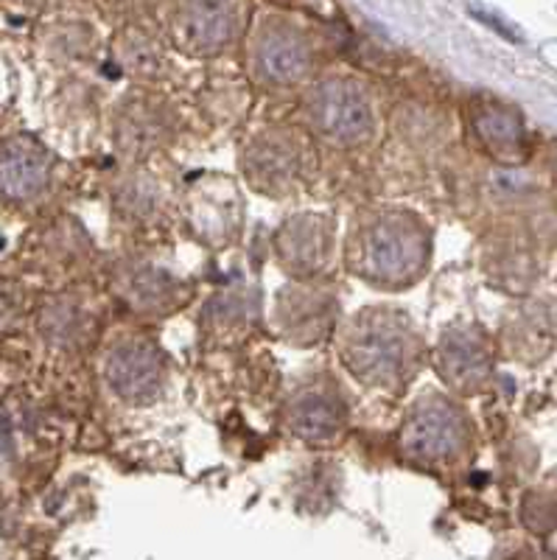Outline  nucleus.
Here are the masks:
<instances>
[{
    "instance_id": "1",
    "label": "nucleus",
    "mask_w": 557,
    "mask_h": 560,
    "mask_svg": "<svg viewBox=\"0 0 557 560\" xmlns=\"http://www.w3.org/2000/svg\"><path fill=\"white\" fill-rule=\"evenodd\" d=\"M426 236L418 222L404 217L370 219L356 233V264L364 278L404 283L423 267Z\"/></svg>"
},
{
    "instance_id": "2",
    "label": "nucleus",
    "mask_w": 557,
    "mask_h": 560,
    "mask_svg": "<svg viewBox=\"0 0 557 560\" xmlns=\"http://www.w3.org/2000/svg\"><path fill=\"white\" fill-rule=\"evenodd\" d=\"M411 359V337L398 317L386 312H370L353 325L345 362L370 384H395L406 373Z\"/></svg>"
},
{
    "instance_id": "3",
    "label": "nucleus",
    "mask_w": 557,
    "mask_h": 560,
    "mask_svg": "<svg viewBox=\"0 0 557 560\" xmlns=\"http://www.w3.org/2000/svg\"><path fill=\"white\" fill-rule=\"evenodd\" d=\"M309 118L334 143H361L373 132V104L353 82H325L309 102Z\"/></svg>"
},
{
    "instance_id": "4",
    "label": "nucleus",
    "mask_w": 557,
    "mask_h": 560,
    "mask_svg": "<svg viewBox=\"0 0 557 560\" xmlns=\"http://www.w3.org/2000/svg\"><path fill=\"white\" fill-rule=\"evenodd\" d=\"M465 423L454 407L426 401L411 412L404 429V448L418 459H449L463 448Z\"/></svg>"
},
{
    "instance_id": "5",
    "label": "nucleus",
    "mask_w": 557,
    "mask_h": 560,
    "mask_svg": "<svg viewBox=\"0 0 557 560\" xmlns=\"http://www.w3.org/2000/svg\"><path fill=\"white\" fill-rule=\"evenodd\" d=\"M107 382L124 401H152L163 384V359L149 342L127 339L109 353Z\"/></svg>"
},
{
    "instance_id": "6",
    "label": "nucleus",
    "mask_w": 557,
    "mask_h": 560,
    "mask_svg": "<svg viewBox=\"0 0 557 560\" xmlns=\"http://www.w3.org/2000/svg\"><path fill=\"white\" fill-rule=\"evenodd\" d=\"M244 166H247L255 185L275 191V188L289 185V179L298 177L300 147L292 138H286L280 132H264L247 147Z\"/></svg>"
},
{
    "instance_id": "7",
    "label": "nucleus",
    "mask_w": 557,
    "mask_h": 560,
    "mask_svg": "<svg viewBox=\"0 0 557 560\" xmlns=\"http://www.w3.org/2000/svg\"><path fill=\"white\" fill-rule=\"evenodd\" d=\"M343 423V401L325 387H311L300 393L289 409V427L309 443H328L339 434Z\"/></svg>"
},
{
    "instance_id": "8",
    "label": "nucleus",
    "mask_w": 557,
    "mask_h": 560,
    "mask_svg": "<svg viewBox=\"0 0 557 560\" xmlns=\"http://www.w3.org/2000/svg\"><path fill=\"white\" fill-rule=\"evenodd\" d=\"M51 160L32 140H9L3 149V191L12 199H32L48 183Z\"/></svg>"
},
{
    "instance_id": "9",
    "label": "nucleus",
    "mask_w": 557,
    "mask_h": 560,
    "mask_svg": "<svg viewBox=\"0 0 557 560\" xmlns=\"http://www.w3.org/2000/svg\"><path fill=\"white\" fill-rule=\"evenodd\" d=\"M485 370H488V348H485V339L471 331L451 334L449 339H443V348H440V373L454 387H476L485 378Z\"/></svg>"
},
{
    "instance_id": "10",
    "label": "nucleus",
    "mask_w": 557,
    "mask_h": 560,
    "mask_svg": "<svg viewBox=\"0 0 557 560\" xmlns=\"http://www.w3.org/2000/svg\"><path fill=\"white\" fill-rule=\"evenodd\" d=\"M280 255L292 272L309 275L323 267L328 255V230L314 217H300L298 222L286 224L280 236Z\"/></svg>"
},
{
    "instance_id": "11",
    "label": "nucleus",
    "mask_w": 557,
    "mask_h": 560,
    "mask_svg": "<svg viewBox=\"0 0 557 560\" xmlns=\"http://www.w3.org/2000/svg\"><path fill=\"white\" fill-rule=\"evenodd\" d=\"M260 77L275 84H292L309 70V51L294 34L272 32L258 48Z\"/></svg>"
},
{
    "instance_id": "12",
    "label": "nucleus",
    "mask_w": 557,
    "mask_h": 560,
    "mask_svg": "<svg viewBox=\"0 0 557 560\" xmlns=\"http://www.w3.org/2000/svg\"><path fill=\"white\" fill-rule=\"evenodd\" d=\"M476 132L485 140V147L494 149V152L499 154L519 152L521 138H524L519 115L501 107L481 109V113L476 115Z\"/></svg>"
},
{
    "instance_id": "13",
    "label": "nucleus",
    "mask_w": 557,
    "mask_h": 560,
    "mask_svg": "<svg viewBox=\"0 0 557 560\" xmlns=\"http://www.w3.org/2000/svg\"><path fill=\"white\" fill-rule=\"evenodd\" d=\"M230 9L224 0H199L190 12V39L199 48H219L230 37Z\"/></svg>"
},
{
    "instance_id": "14",
    "label": "nucleus",
    "mask_w": 557,
    "mask_h": 560,
    "mask_svg": "<svg viewBox=\"0 0 557 560\" xmlns=\"http://www.w3.org/2000/svg\"><path fill=\"white\" fill-rule=\"evenodd\" d=\"M172 287V280L165 278V272H160V269H138V272H129L120 289L127 292L129 303L140 306V312H154V306L169 303Z\"/></svg>"
},
{
    "instance_id": "15",
    "label": "nucleus",
    "mask_w": 557,
    "mask_h": 560,
    "mask_svg": "<svg viewBox=\"0 0 557 560\" xmlns=\"http://www.w3.org/2000/svg\"><path fill=\"white\" fill-rule=\"evenodd\" d=\"M39 331L48 337V342L70 348L84 337V317L70 303H54L39 314Z\"/></svg>"
}]
</instances>
